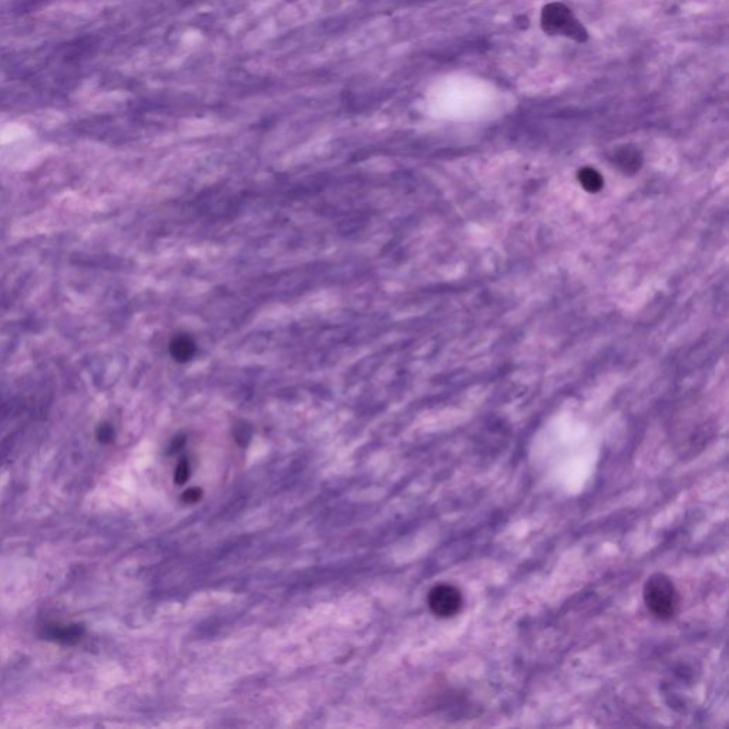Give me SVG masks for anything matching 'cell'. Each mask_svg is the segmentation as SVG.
<instances>
[{
	"label": "cell",
	"instance_id": "5b68a950",
	"mask_svg": "<svg viewBox=\"0 0 729 729\" xmlns=\"http://www.w3.org/2000/svg\"><path fill=\"white\" fill-rule=\"evenodd\" d=\"M46 634L50 640L56 641V642H60V644H66V645H71V644H76L82 640V635H83V630L80 626H60V624H54V626H50L46 628Z\"/></svg>",
	"mask_w": 729,
	"mask_h": 729
},
{
	"label": "cell",
	"instance_id": "ba28073f",
	"mask_svg": "<svg viewBox=\"0 0 729 729\" xmlns=\"http://www.w3.org/2000/svg\"><path fill=\"white\" fill-rule=\"evenodd\" d=\"M97 439L101 443H110L115 439V429L110 425H101L97 430Z\"/></svg>",
	"mask_w": 729,
	"mask_h": 729
},
{
	"label": "cell",
	"instance_id": "3957f363",
	"mask_svg": "<svg viewBox=\"0 0 729 729\" xmlns=\"http://www.w3.org/2000/svg\"><path fill=\"white\" fill-rule=\"evenodd\" d=\"M430 611L439 618H450L460 612L463 607L462 591L448 582L436 584L427 596Z\"/></svg>",
	"mask_w": 729,
	"mask_h": 729
},
{
	"label": "cell",
	"instance_id": "8992f818",
	"mask_svg": "<svg viewBox=\"0 0 729 729\" xmlns=\"http://www.w3.org/2000/svg\"><path fill=\"white\" fill-rule=\"evenodd\" d=\"M578 178H580L581 184L584 186V189L589 191H598L603 186L601 175L596 170H591V168L581 170L578 174Z\"/></svg>",
	"mask_w": 729,
	"mask_h": 729
},
{
	"label": "cell",
	"instance_id": "6da1fadb",
	"mask_svg": "<svg viewBox=\"0 0 729 729\" xmlns=\"http://www.w3.org/2000/svg\"><path fill=\"white\" fill-rule=\"evenodd\" d=\"M642 597L647 608L663 621L671 619L679 605L678 590L674 581L664 573L651 574L642 589Z\"/></svg>",
	"mask_w": 729,
	"mask_h": 729
},
{
	"label": "cell",
	"instance_id": "52a82bcc",
	"mask_svg": "<svg viewBox=\"0 0 729 729\" xmlns=\"http://www.w3.org/2000/svg\"><path fill=\"white\" fill-rule=\"evenodd\" d=\"M189 478H190V464L187 460H181L175 469L174 480L177 485H184Z\"/></svg>",
	"mask_w": 729,
	"mask_h": 729
},
{
	"label": "cell",
	"instance_id": "277c9868",
	"mask_svg": "<svg viewBox=\"0 0 729 729\" xmlns=\"http://www.w3.org/2000/svg\"><path fill=\"white\" fill-rule=\"evenodd\" d=\"M197 352L196 342L189 335H177L170 342L171 356L181 363H186L194 358Z\"/></svg>",
	"mask_w": 729,
	"mask_h": 729
},
{
	"label": "cell",
	"instance_id": "9c48e42d",
	"mask_svg": "<svg viewBox=\"0 0 729 729\" xmlns=\"http://www.w3.org/2000/svg\"><path fill=\"white\" fill-rule=\"evenodd\" d=\"M182 499H184V501H187V503H197L201 499V490L200 489H190L184 494H182Z\"/></svg>",
	"mask_w": 729,
	"mask_h": 729
},
{
	"label": "cell",
	"instance_id": "7a4b0ae2",
	"mask_svg": "<svg viewBox=\"0 0 729 729\" xmlns=\"http://www.w3.org/2000/svg\"><path fill=\"white\" fill-rule=\"evenodd\" d=\"M541 27L550 36H566L575 42H586L589 33L563 3H549L541 12Z\"/></svg>",
	"mask_w": 729,
	"mask_h": 729
}]
</instances>
